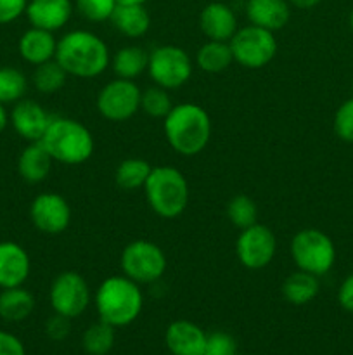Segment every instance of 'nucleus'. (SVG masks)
Segmentation results:
<instances>
[{"instance_id":"1","label":"nucleus","mask_w":353,"mask_h":355,"mask_svg":"<svg viewBox=\"0 0 353 355\" xmlns=\"http://www.w3.org/2000/svg\"><path fill=\"white\" fill-rule=\"evenodd\" d=\"M55 61L69 76L96 78L111 64V52L99 35L89 30H73L57 40Z\"/></svg>"},{"instance_id":"2","label":"nucleus","mask_w":353,"mask_h":355,"mask_svg":"<svg viewBox=\"0 0 353 355\" xmlns=\"http://www.w3.org/2000/svg\"><path fill=\"white\" fill-rule=\"evenodd\" d=\"M163 130L170 148L182 156H196L211 139V118L196 103H180L163 118Z\"/></svg>"},{"instance_id":"3","label":"nucleus","mask_w":353,"mask_h":355,"mask_svg":"<svg viewBox=\"0 0 353 355\" xmlns=\"http://www.w3.org/2000/svg\"><path fill=\"white\" fill-rule=\"evenodd\" d=\"M93 304L100 321L107 322L113 328H125L141 315L144 307V293L141 284L125 274L109 276L97 288Z\"/></svg>"},{"instance_id":"4","label":"nucleus","mask_w":353,"mask_h":355,"mask_svg":"<svg viewBox=\"0 0 353 355\" xmlns=\"http://www.w3.org/2000/svg\"><path fill=\"white\" fill-rule=\"evenodd\" d=\"M40 142L54 162L69 166L89 162L96 151L92 132L82 121L68 116L52 118Z\"/></svg>"},{"instance_id":"5","label":"nucleus","mask_w":353,"mask_h":355,"mask_svg":"<svg viewBox=\"0 0 353 355\" xmlns=\"http://www.w3.org/2000/svg\"><path fill=\"white\" fill-rule=\"evenodd\" d=\"M149 208L161 218L180 217L190 200L189 182L175 166H152L144 186Z\"/></svg>"},{"instance_id":"6","label":"nucleus","mask_w":353,"mask_h":355,"mask_svg":"<svg viewBox=\"0 0 353 355\" xmlns=\"http://www.w3.org/2000/svg\"><path fill=\"white\" fill-rule=\"evenodd\" d=\"M291 257L298 269L322 277L334 267L336 246L320 229H301L291 239Z\"/></svg>"},{"instance_id":"7","label":"nucleus","mask_w":353,"mask_h":355,"mask_svg":"<svg viewBox=\"0 0 353 355\" xmlns=\"http://www.w3.org/2000/svg\"><path fill=\"white\" fill-rule=\"evenodd\" d=\"M121 270L137 284H151L166 272V255L156 243L135 239L128 243L120 255Z\"/></svg>"},{"instance_id":"8","label":"nucleus","mask_w":353,"mask_h":355,"mask_svg":"<svg viewBox=\"0 0 353 355\" xmlns=\"http://www.w3.org/2000/svg\"><path fill=\"white\" fill-rule=\"evenodd\" d=\"M234 62L246 69H260L273 61L277 54V40L273 31L248 24L239 28L228 42Z\"/></svg>"},{"instance_id":"9","label":"nucleus","mask_w":353,"mask_h":355,"mask_svg":"<svg viewBox=\"0 0 353 355\" xmlns=\"http://www.w3.org/2000/svg\"><path fill=\"white\" fill-rule=\"evenodd\" d=\"M194 62L190 55L176 45H159L149 52L147 73L154 85L166 90L180 89L190 80Z\"/></svg>"},{"instance_id":"10","label":"nucleus","mask_w":353,"mask_h":355,"mask_svg":"<svg viewBox=\"0 0 353 355\" xmlns=\"http://www.w3.org/2000/svg\"><path fill=\"white\" fill-rule=\"evenodd\" d=\"M90 300L92 293L89 283L76 270H62L51 283L48 302L55 314L75 319L89 309Z\"/></svg>"},{"instance_id":"11","label":"nucleus","mask_w":353,"mask_h":355,"mask_svg":"<svg viewBox=\"0 0 353 355\" xmlns=\"http://www.w3.org/2000/svg\"><path fill=\"white\" fill-rule=\"evenodd\" d=\"M141 94L134 80L114 78L97 94V111L107 121H127L141 111Z\"/></svg>"},{"instance_id":"12","label":"nucleus","mask_w":353,"mask_h":355,"mask_svg":"<svg viewBox=\"0 0 353 355\" xmlns=\"http://www.w3.org/2000/svg\"><path fill=\"white\" fill-rule=\"evenodd\" d=\"M277 253V238L265 224H253L241 229L235 241V255L239 263L249 270H260L273 262Z\"/></svg>"},{"instance_id":"13","label":"nucleus","mask_w":353,"mask_h":355,"mask_svg":"<svg viewBox=\"0 0 353 355\" xmlns=\"http://www.w3.org/2000/svg\"><path fill=\"white\" fill-rule=\"evenodd\" d=\"M30 220L38 232L59 236L71 224V207L57 193H42L30 205Z\"/></svg>"},{"instance_id":"14","label":"nucleus","mask_w":353,"mask_h":355,"mask_svg":"<svg viewBox=\"0 0 353 355\" xmlns=\"http://www.w3.org/2000/svg\"><path fill=\"white\" fill-rule=\"evenodd\" d=\"M51 114L33 99H21L12 106L9 123L14 132L26 142H40L52 121Z\"/></svg>"},{"instance_id":"15","label":"nucleus","mask_w":353,"mask_h":355,"mask_svg":"<svg viewBox=\"0 0 353 355\" xmlns=\"http://www.w3.org/2000/svg\"><path fill=\"white\" fill-rule=\"evenodd\" d=\"M31 272L26 250L16 241H0V290L23 286Z\"/></svg>"},{"instance_id":"16","label":"nucleus","mask_w":353,"mask_h":355,"mask_svg":"<svg viewBox=\"0 0 353 355\" xmlns=\"http://www.w3.org/2000/svg\"><path fill=\"white\" fill-rule=\"evenodd\" d=\"M208 335L187 319L170 322L165 331L166 349L172 355H204Z\"/></svg>"},{"instance_id":"17","label":"nucleus","mask_w":353,"mask_h":355,"mask_svg":"<svg viewBox=\"0 0 353 355\" xmlns=\"http://www.w3.org/2000/svg\"><path fill=\"white\" fill-rule=\"evenodd\" d=\"M24 14L33 28L54 33L71 19L73 3L71 0H28Z\"/></svg>"},{"instance_id":"18","label":"nucleus","mask_w":353,"mask_h":355,"mask_svg":"<svg viewBox=\"0 0 353 355\" xmlns=\"http://www.w3.org/2000/svg\"><path fill=\"white\" fill-rule=\"evenodd\" d=\"M199 28L208 40L230 42L239 30L237 17L232 7L221 2H211L199 14Z\"/></svg>"},{"instance_id":"19","label":"nucleus","mask_w":353,"mask_h":355,"mask_svg":"<svg viewBox=\"0 0 353 355\" xmlns=\"http://www.w3.org/2000/svg\"><path fill=\"white\" fill-rule=\"evenodd\" d=\"M246 16L249 24L273 31L282 30L291 17V7L287 0H248Z\"/></svg>"},{"instance_id":"20","label":"nucleus","mask_w":353,"mask_h":355,"mask_svg":"<svg viewBox=\"0 0 353 355\" xmlns=\"http://www.w3.org/2000/svg\"><path fill=\"white\" fill-rule=\"evenodd\" d=\"M17 51L23 61L28 64L38 66L42 62H47L55 59V51H57V40L54 33L40 28H33L24 31L17 42Z\"/></svg>"},{"instance_id":"21","label":"nucleus","mask_w":353,"mask_h":355,"mask_svg":"<svg viewBox=\"0 0 353 355\" xmlns=\"http://www.w3.org/2000/svg\"><path fill=\"white\" fill-rule=\"evenodd\" d=\"M54 159L42 142H28L17 158V172L28 184H40L51 175Z\"/></svg>"},{"instance_id":"22","label":"nucleus","mask_w":353,"mask_h":355,"mask_svg":"<svg viewBox=\"0 0 353 355\" xmlns=\"http://www.w3.org/2000/svg\"><path fill=\"white\" fill-rule=\"evenodd\" d=\"M111 23L128 38H141L151 28V16L144 3H118Z\"/></svg>"},{"instance_id":"23","label":"nucleus","mask_w":353,"mask_h":355,"mask_svg":"<svg viewBox=\"0 0 353 355\" xmlns=\"http://www.w3.org/2000/svg\"><path fill=\"white\" fill-rule=\"evenodd\" d=\"M320 291V283L318 277L314 274H308L305 270H294L286 279L282 281L280 293L282 298L291 305H307L314 300Z\"/></svg>"},{"instance_id":"24","label":"nucleus","mask_w":353,"mask_h":355,"mask_svg":"<svg viewBox=\"0 0 353 355\" xmlns=\"http://www.w3.org/2000/svg\"><path fill=\"white\" fill-rule=\"evenodd\" d=\"M149 52L141 45H125L118 49L111 58V68H113L116 78L135 80L147 71Z\"/></svg>"},{"instance_id":"25","label":"nucleus","mask_w":353,"mask_h":355,"mask_svg":"<svg viewBox=\"0 0 353 355\" xmlns=\"http://www.w3.org/2000/svg\"><path fill=\"white\" fill-rule=\"evenodd\" d=\"M35 311V297L26 288H6L0 291V318L7 322H21Z\"/></svg>"},{"instance_id":"26","label":"nucleus","mask_w":353,"mask_h":355,"mask_svg":"<svg viewBox=\"0 0 353 355\" xmlns=\"http://www.w3.org/2000/svg\"><path fill=\"white\" fill-rule=\"evenodd\" d=\"M234 62L232 49L228 42L208 40L206 44L201 45L196 52V66L204 73H224Z\"/></svg>"},{"instance_id":"27","label":"nucleus","mask_w":353,"mask_h":355,"mask_svg":"<svg viewBox=\"0 0 353 355\" xmlns=\"http://www.w3.org/2000/svg\"><path fill=\"white\" fill-rule=\"evenodd\" d=\"M152 166L149 165L147 159L144 158H127L120 162L114 172V182L121 191H132L144 189L147 177L151 173Z\"/></svg>"},{"instance_id":"28","label":"nucleus","mask_w":353,"mask_h":355,"mask_svg":"<svg viewBox=\"0 0 353 355\" xmlns=\"http://www.w3.org/2000/svg\"><path fill=\"white\" fill-rule=\"evenodd\" d=\"M68 73L64 71L61 64L55 59L35 66V71L31 75V83L40 94L51 96V94L59 92L68 82Z\"/></svg>"},{"instance_id":"29","label":"nucleus","mask_w":353,"mask_h":355,"mask_svg":"<svg viewBox=\"0 0 353 355\" xmlns=\"http://www.w3.org/2000/svg\"><path fill=\"white\" fill-rule=\"evenodd\" d=\"M114 329L104 321H97L85 329L82 345L89 355H107L114 347Z\"/></svg>"},{"instance_id":"30","label":"nucleus","mask_w":353,"mask_h":355,"mask_svg":"<svg viewBox=\"0 0 353 355\" xmlns=\"http://www.w3.org/2000/svg\"><path fill=\"white\" fill-rule=\"evenodd\" d=\"M28 90V78L21 69L12 66H0V103L16 104L24 99Z\"/></svg>"},{"instance_id":"31","label":"nucleus","mask_w":353,"mask_h":355,"mask_svg":"<svg viewBox=\"0 0 353 355\" xmlns=\"http://www.w3.org/2000/svg\"><path fill=\"white\" fill-rule=\"evenodd\" d=\"M227 218L237 229H246L258 222V207L246 194H237L227 203Z\"/></svg>"},{"instance_id":"32","label":"nucleus","mask_w":353,"mask_h":355,"mask_svg":"<svg viewBox=\"0 0 353 355\" xmlns=\"http://www.w3.org/2000/svg\"><path fill=\"white\" fill-rule=\"evenodd\" d=\"M175 106L170 97V92L159 85H152L142 90L141 94V111H144L151 118H165Z\"/></svg>"},{"instance_id":"33","label":"nucleus","mask_w":353,"mask_h":355,"mask_svg":"<svg viewBox=\"0 0 353 355\" xmlns=\"http://www.w3.org/2000/svg\"><path fill=\"white\" fill-rule=\"evenodd\" d=\"M116 0H76L75 7L87 21L92 23H104L109 21L116 9Z\"/></svg>"},{"instance_id":"34","label":"nucleus","mask_w":353,"mask_h":355,"mask_svg":"<svg viewBox=\"0 0 353 355\" xmlns=\"http://www.w3.org/2000/svg\"><path fill=\"white\" fill-rule=\"evenodd\" d=\"M334 132L341 141L353 142V97L346 99L336 111Z\"/></svg>"},{"instance_id":"35","label":"nucleus","mask_w":353,"mask_h":355,"mask_svg":"<svg viewBox=\"0 0 353 355\" xmlns=\"http://www.w3.org/2000/svg\"><path fill=\"white\" fill-rule=\"evenodd\" d=\"M237 354L235 340L225 331H215L208 335L204 355H234Z\"/></svg>"},{"instance_id":"36","label":"nucleus","mask_w":353,"mask_h":355,"mask_svg":"<svg viewBox=\"0 0 353 355\" xmlns=\"http://www.w3.org/2000/svg\"><path fill=\"white\" fill-rule=\"evenodd\" d=\"M69 333H71V319L64 318V315L54 312V315H51L45 322V335L54 342H62L64 338H68Z\"/></svg>"},{"instance_id":"37","label":"nucleus","mask_w":353,"mask_h":355,"mask_svg":"<svg viewBox=\"0 0 353 355\" xmlns=\"http://www.w3.org/2000/svg\"><path fill=\"white\" fill-rule=\"evenodd\" d=\"M28 0H0V24H9L26 10Z\"/></svg>"},{"instance_id":"38","label":"nucleus","mask_w":353,"mask_h":355,"mask_svg":"<svg viewBox=\"0 0 353 355\" xmlns=\"http://www.w3.org/2000/svg\"><path fill=\"white\" fill-rule=\"evenodd\" d=\"M0 355H26V350L16 335L0 329Z\"/></svg>"},{"instance_id":"39","label":"nucleus","mask_w":353,"mask_h":355,"mask_svg":"<svg viewBox=\"0 0 353 355\" xmlns=\"http://www.w3.org/2000/svg\"><path fill=\"white\" fill-rule=\"evenodd\" d=\"M338 302L346 312L353 314V274H350L338 290Z\"/></svg>"},{"instance_id":"40","label":"nucleus","mask_w":353,"mask_h":355,"mask_svg":"<svg viewBox=\"0 0 353 355\" xmlns=\"http://www.w3.org/2000/svg\"><path fill=\"white\" fill-rule=\"evenodd\" d=\"M289 2L293 3L294 7H298V9H314V7L318 6L322 0H289Z\"/></svg>"},{"instance_id":"41","label":"nucleus","mask_w":353,"mask_h":355,"mask_svg":"<svg viewBox=\"0 0 353 355\" xmlns=\"http://www.w3.org/2000/svg\"><path fill=\"white\" fill-rule=\"evenodd\" d=\"M7 125H9V113L6 110V104L0 103V134L6 130Z\"/></svg>"},{"instance_id":"42","label":"nucleus","mask_w":353,"mask_h":355,"mask_svg":"<svg viewBox=\"0 0 353 355\" xmlns=\"http://www.w3.org/2000/svg\"><path fill=\"white\" fill-rule=\"evenodd\" d=\"M118 3H145L147 0H116Z\"/></svg>"},{"instance_id":"43","label":"nucleus","mask_w":353,"mask_h":355,"mask_svg":"<svg viewBox=\"0 0 353 355\" xmlns=\"http://www.w3.org/2000/svg\"><path fill=\"white\" fill-rule=\"evenodd\" d=\"M350 26H352V30H353V10H352V14H350Z\"/></svg>"},{"instance_id":"44","label":"nucleus","mask_w":353,"mask_h":355,"mask_svg":"<svg viewBox=\"0 0 353 355\" xmlns=\"http://www.w3.org/2000/svg\"><path fill=\"white\" fill-rule=\"evenodd\" d=\"M352 90H353V82H352Z\"/></svg>"},{"instance_id":"45","label":"nucleus","mask_w":353,"mask_h":355,"mask_svg":"<svg viewBox=\"0 0 353 355\" xmlns=\"http://www.w3.org/2000/svg\"><path fill=\"white\" fill-rule=\"evenodd\" d=\"M234 355H239V354H234Z\"/></svg>"}]
</instances>
